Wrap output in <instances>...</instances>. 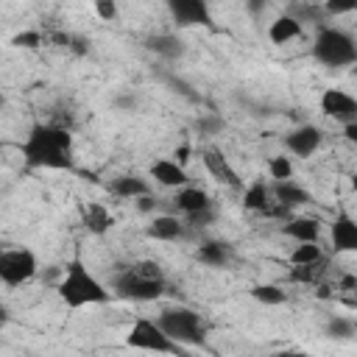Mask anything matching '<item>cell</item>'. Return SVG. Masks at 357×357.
Returning <instances> with one entry per match:
<instances>
[{
	"label": "cell",
	"instance_id": "8",
	"mask_svg": "<svg viewBox=\"0 0 357 357\" xmlns=\"http://www.w3.org/2000/svg\"><path fill=\"white\" fill-rule=\"evenodd\" d=\"M321 112L343 126L357 123V98H351L343 89H324L321 95Z\"/></svg>",
	"mask_w": 357,
	"mask_h": 357
},
{
	"label": "cell",
	"instance_id": "9",
	"mask_svg": "<svg viewBox=\"0 0 357 357\" xmlns=\"http://www.w3.org/2000/svg\"><path fill=\"white\" fill-rule=\"evenodd\" d=\"M329 240L337 254H354L357 251V220L349 212H337L332 220Z\"/></svg>",
	"mask_w": 357,
	"mask_h": 357
},
{
	"label": "cell",
	"instance_id": "35",
	"mask_svg": "<svg viewBox=\"0 0 357 357\" xmlns=\"http://www.w3.org/2000/svg\"><path fill=\"white\" fill-rule=\"evenodd\" d=\"M67 50H73V53H78V56H84V53H89V42L84 39V36H78V33H73L70 36V47Z\"/></svg>",
	"mask_w": 357,
	"mask_h": 357
},
{
	"label": "cell",
	"instance_id": "14",
	"mask_svg": "<svg viewBox=\"0 0 357 357\" xmlns=\"http://www.w3.org/2000/svg\"><path fill=\"white\" fill-rule=\"evenodd\" d=\"M151 176L162 187H187V181H190V173L181 165H176L173 159H156L151 165Z\"/></svg>",
	"mask_w": 357,
	"mask_h": 357
},
{
	"label": "cell",
	"instance_id": "3",
	"mask_svg": "<svg viewBox=\"0 0 357 357\" xmlns=\"http://www.w3.org/2000/svg\"><path fill=\"white\" fill-rule=\"evenodd\" d=\"M312 56L326 67H349L357 61V42L340 28H321L312 42Z\"/></svg>",
	"mask_w": 357,
	"mask_h": 357
},
{
	"label": "cell",
	"instance_id": "40",
	"mask_svg": "<svg viewBox=\"0 0 357 357\" xmlns=\"http://www.w3.org/2000/svg\"><path fill=\"white\" fill-rule=\"evenodd\" d=\"M354 329H357V321H354Z\"/></svg>",
	"mask_w": 357,
	"mask_h": 357
},
{
	"label": "cell",
	"instance_id": "33",
	"mask_svg": "<svg viewBox=\"0 0 357 357\" xmlns=\"http://www.w3.org/2000/svg\"><path fill=\"white\" fill-rule=\"evenodd\" d=\"M95 11H98V17L103 20V22H114L117 20V3H112V0H98L95 3Z\"/></svg>",
	"mask_w": 357,
	"mask_h": 357
},
{
	"label": "cell",
	"instance_id": "13",
	"mask_svg": "<svg viewBox=\"0 0 357 357\" xmlns=\"http://www.w3.org/2000/svg\"><path fill=\"white\" fill-rule=\"evenodd\" d=\"M145 234L153 237V240H181L187 234V223L178 220L176 215H156L145 226Z\"/></svg>",
	"mask_w": 357,
	"mask_h": 357
},
{
	"label": "cell",
	"instance_id": "38",
	"mask_svg": "<svg viewBox=\"0 0 357 357\" xmlns=\"http://www.w3.org/2000/svg\"><path fill=\"white\" fill-rule=\"evenodd\" d=\"M343 137H346L349 142H354V145H357V123H349V126H343Z\"/></svg>",
	"mask_w": 357,
	"mask_h": 357
},
{
	"label": "cell",
	"instance_id": "21",
	"mask_svg": "<svg viewBox=\"0 0 357 357\" xmlns=\"http://www.w3.org/2000/svg\"><path fill=\"white\" fill-rule=\"evenodd\" d=\"M145 47L153 50L162 59H178V56H184V42L178 36H173V33H156V36H151L145 42Z\"/></svg>",
	"mask_w": 357,
	"mask_h": 357
},
{
	"label": "cell",
	"instance_id": "24",
	"mask_svg": "<svg viewBox=\"0 0 357 357\" xmlns=\"http://www.w3.org/2000/svg\"><path fill=\"white\" fill-rule=\"evenodd\" d=\"M290 262L293 265H315V262H324V251L318 243H298L290 251Z\"/></svg>",
	"mask_w": 357,
	"mask_h": 357
},
{
	"label": "cell",
	"instance_id": "15",
	"mask_svg": "<svg viewBox=\"0 0 357 357\" xmlns=\"http://www.w3.org/2000/svg\"><path fill=\"white\" fill-rule=\"evenodd\" d=\"M282 234H287V237H293L298 243H318L321 240V220L304 218V215L301 218H290V220H284Z\"/></svg>",
	"mask_w": 357,
	"mask_h": 357
},
{
	"label": "cell",
	"instance_id": "27",
	"mask_svg": "<svg viewBox=\"0 0 357 357\" xmlns=\"http://www.w3.org/2000/svg\"><path fill=\"white\" fill-rule=\"evenodd\" d=\"M332 340H349V337H354L357 335V329H354V321H349V318H332L329 324H326V329H324Z\"/></svg>",
	"mask_w": 357,
	"mask_h": 357
},
{
	"label": "cell",
	"instance_id": "30",
	"mask_svg": "<svg viewBox=\"0 0 357 357\" xmlns=\"http://www.w3.org/2000/svg\"><path fill=\"white\" fill-rule=\"evenodd\" d=\"M220 128H223V120L218 114H201L195 120V131H201L204 137H215Z\"/></svg>",
	"mask_w": 357,
	"mask_h": 357
},
{
	"label": "cell",
	"instance_id": "34",
	"mask_svg": "<svg viewBox=\"0 0 357 357\" xmlns=\"http://www.w3.org/2000/svg\"><path fill=\"white\" fill-rule=\"evenodd\" d=\"M326 14H349V11H357V0H332L324 6Z\"/></svg>",
	"mask_w": 357,
	"mask_h": 357
},
{
	"label": "cell",
	"instance_id": "5",
	"mask_svg": "<svg viewBox=\"0 0 357 357\" xmlns=\"http://www.w3.org/2000/svg\"><path fill=\"white\" fill-rule=\"evenodd\" d=\"M126 343L131 349H142V351H156V354H176V357H187V349L181 343H176L156 321L148 318H137L134 326L126 335Z\"/></svg>",
	"mask_w": 357,
	"mask_h": 357
},
{
	"label": "cell",
	"instance_id": "22",
	"mask_svg": "<svg viewBox=\"0 0 357 357\" xmlns=\"http://www.w3.org/2000/svg\"><path fill=\"white\" fill-rule=\"evenodd\" d=\"M84 226L92 231V234H106L112 226H114V218L109 215V209L103 206V204H89L86 209H84Z\"/></svg>",
	"mask_w": 357,
	"mask_h": 357
},
{
	"label": "cell",
	"instance_id": "31",
	"mask_svg": "<svg viewBox=\"0 0 357 357\" xmlns=\"http://www.w3.org/2000/svg\"><path fill=\"white\" fill-rule=\"evenodd\" d=\"M11 45L14 47H25V50H36V47H42V33L39 31H22V33H17L11 39Z\"/></svg>",
	"mask_w": 357,
	"mask_h": 357
},
{
	"label": "cell",
	"instance_id": "17",
	"mask_svg": "<svg viewBox=\"0 0 357 357\" xmlns=\"http://www.w3.org/2000/svg\"><path fill=\"white\" fill-rule=\"evenodd\" d=\"M195 259L201 265H209V268H226L229 259H231V245L223 243V240H206V243L198 245Z\"/></svg>",
	"mask_w": 357,
	"mask_h": 357
},
{
	"label": "cell",
	"instance_id": "37",
	"mask_svg": "<svg viewBox=\"0 0 357 357\" xmlns=\"http://www.w3.org/2000/svg\"><path fill=\"white\" fill-rule=\"evenodd\" d=\"M156 204H159V201H156L153 195H142V198H137V209H139V212H153Z\"/></svg>",
	"mask_w": 357,
	"mask_h": 357
},
{
	"label": "cell",
	"instance_id": "4",
	"mask_svg": "<svg viewBox=\"0 0 357 357\" xmlns=\"http://www.w3.org/2000/svg\"><path fill=\"white\" fill-rule=\"evenodd\" d=\"M156 324L181 346H204L206 340V329L198 312L187 310V307H170L162 310V315L156 318Z\"/></svg>",
	"mask_w": 357,
	"mask_h": 357
},
{
	"label": "cell",
	"instance_id": "32",
	"mask_svg": "<svg viewBox=\"0 0 357 357\" xmlns=\"http://www.w3.org/2000/svg\"><path fill=\"white\" fill-rule=\"evenodd\" d=\"M184 223H187V226H192V229H204V226L215 223V206L201 209V212H195V215H187V220H184Z\"/></svg>",
	"mask_w": 357,
	"mask_h": 357
},
{
	"label": "cell",
	"instance_id": "19",
	"mask_svg": "<svg viewBox=\"0 0 357 357\" xmlns=\"http://www.w3.org/2000/svg\"><path fill=\"white\" fill-rule=\"evenodd\" d=\"M268 36H271L273 45H287L290 39H298L301 36V22L296 17H290V14H282V17H276L271 22Z\"/></svg>",
	"mask_w": 357,
	"mask_h": 357
},
{
	"label": "cell",
	"instance_id": "29",
	"mask_svg": "<svg viewBox=\"0 0 357 357\" xmlns=\"http://www.w3.org/2000/svg\"><path fill=\"white\" fill-rule=\"evenodd\" d=\"M134 273H139V276H145V279H156V282H165V271H162V265L159 262H153V259H139V262H134V265H128Z\"/></svg>",
	"mask_w": 357,
	"mask_h": 357
},
{
	"label": "cell",
	"instance_id": "25",
	"mask_svg": "<svg viewBox=\"0 0 357 357\" xmlns=\"http://www.w3.org/2000/svg\"><path fill=\"white\" fill-rule=\"evenodd\" d=\"M324 276V262H315V265H296L290 273H287V282L293 284H318Z\"/></svg>",
	"mask_w": 357,
	"mask_h": 357
},
{
	"label": "cell",
	"instance_id": "6",
	"mask_svg": "<svg viewBox=\"0 0 357 357\" xmlns=\"http://www.w3.org/2000/svg\"><path fill=\"white\" fill-rule=\"evenodd\" d=\"M165 282H156V279H145L139 273H134L131 268L120 271L114 279H112V293L117 298H126V301H156L162 293H165Z\"/></svg>",
	"mask_w": 357,
	"mask_h": 357
},
{
	"label": "cell",
	"instance_id": "23",
	"mask_svg": "<svg viewBox=\"0 0 357 357\" xmlns=\"http://www.w3.org/2000/svg\"><path fill=\"white\" fill-rule=\"evenodd\" d=\"M268 187H265V181H254L245 192H243V206L245 209H251V212H268L271 209V201H268Z\"/></svg>",
	"mask_w": 357,
	"mask_h": 357
},
{
	"label": "cell",
	"instance_id": "1",
	"mask_svg": "<svg viewBox=\"0 0 357 357\" xmlns=\"http://www.w3.org/2000/svg\"><path fill=\"white\" fill-rule=\"evenodd\" d=\"M22 162L28 167H53L75 170L73 165V134L50 123H33L25 142L20 145Z\"/></svg>",
	"mask_w": 357,
	"mask_h": 357
},
{
	"label": "cell",
	"instance_id": "11",
	"mask_svg": "<svg viewBox=\"0 0 357 357\" xmlns=\"http://www.w3.org/2000/svg\"><path fill=\"white\" fill-rule=\"evenodd\" d=\"M170 14L178 25H209V8L201 0H173L170 3Z\"/></svg>",
	"mask_w": 357,
	"mask_h": 357
},
{
	"label": "cell",
	"instance_id": "7",
	"mask_svg": "<svg viewBox=\"0 0 357 357\" xmlns=\"http://www.w3.org/2000/svg\"><path fill=\"white\" fill-rule=\"evenodd\" d=\"M36 268H39L36 265V257L28 248H6L0 254V279L8 287H17V284L33 279Z\"/></svg>",
	"mask_w": 357,
	"mask_h": 357
},
{
	"label": "cell",
	"instance_id": "12",
	"mask_svg": "<svg viewBox=\"0 0 357 357\" xmlns=\"http://www.w3.org/2000/svg\"><path fill=\"white\" fill-rule=\"evenodd\" d=\"M321 145V131L315 126H298L284 137V148L296 156H312Z\"/></svg>",
	"mask_w": 357,
	"mask_h": 357
},
{
	"label": "cell",
	"instance_id": "2",
	"mask_svg": "<svg viewBox=\"0 0 357 357\" xmlns=\"http://www.w3.org/2000/svg\"><path fill=\"white\" fill-rule=\"evenodd\" d=\"M56 290H59V298H61L67 307H73V310L86 307V304H106V301H112V296H114L112 290H106V287L89 273V268L84 265L81 257H73V259L67 262V271H64L61 282L56 284Z\"/></svg>",
	"mask_w": 357,
	"mask_h": 357
},
{
	"label": "cell",
	"instance_id": "10",
	"mask_svg": "<svg viewBox=\"0 0 357 357\" xmlns=\"http://www.w3.org/2000/svg\"><path fill=\"white\" fill-rule=\"evenodd\" d=\"M201 159H204V167L212 173V178H218L220 184H226V187H231V190H240V187H243L237 170H234L231 162L223 156V151H218V148H204V151H201Z\"/></svg>",
	"mask_w": 357,
	"mask_h": 357
},
{
	"label": "cell",
	"instance_id": "39",
	"mask_svg": "<svg viewBox=\"0 0 357 357\" xmlns=\"http://www.w3.org/2000/svg\"><path fill=\"white\" fill-rule=\"evenodd\" d=\"M351 190H354V192H357V173H354V176H351Z\"/></svg>",
	"mask_w": 357,
	"mask_h": 357
},
{
	"label": "cell",
	"instance_id": "20",
	"mask_svg": "<svg viewBox=\"0 0 357 357\" xmlns=\"http://www.w3.org/2000/svg\"><path fill=\"white\" fill-rule=\"evenodd\" d=\"M109 190L120 198H134V201L142 198V195H151V184L139 176H117V178H112Z\"/></svg>",
	"mask_w": 357,
	"mask_h": 357
},
{
	"label": "cell",
	"instance_id": "16",
	"mask_svg": "<svg viewBox=\"0 0 357 357\" xmlns=\"http://www.w3.org/2000/svg\"><path fill=\"white\" fill-rule=\"evenodd\" d=\"M173 206H176L178 212H184V218H187V215H195V212L209 209V206H215V204H212V198H209L204 190H198V187H181V190L176 192V198H173Z\"/></svg>",
	"mask_w": 357,
	"mask_h": 357
},
{
	"label": "cell",
	"instance_id": "26",
	"mask_svg": "<svg viewBox=\"0 0 357 357\" xmlns=\"http://www.w3.org/2000/svg\"><path fill=\"white\" fill-rule=\"evenodd\" d=\"M251 296L259 301V304H284L287 301V293L282 290V287H276V284H254L251 287Z\"/></svg>",
	"mask_w": 357,
	"mask_h": 357
},
{
	"label": "cell",
	"instance_id": "28",
	"mask_svg": "<svg viewBox=\"0 0 357 357\" xmlns=\"http://www.w3.org/2000/svg\"><path fill=\"white\" fill-rule=\"evenodd\" d=\"M268 173L276 181H290L293 178V162H290V156H273L268 162Z\"/></svg>",
	"mask_w": 357,
	"mask_h": 357
},
{
	"label": "cell",
	"instance_id": "18",
	"mask_svg": "<svg viewBox=\"0 0 357 357\" xmlns=\"http://www.w3.org/2000/svg\"><path fill=\"white\" fill-rule=\"evenodd\" d=\"M273 195H276V204H282V206H287V209L304 206V204L312 201V195H310L304 187H298L293 178H290V181H276V184H273Z\"/></svg>",
	"mask_w": 357,
	"mask_h": 357
},
{
	"label": "cell",
	"instance_id": "36",
	"mask_svg": "<svg viewBox=\"0 0 357 357\" xmlns=\"http://www.w3.org/2000/svg\"><path fill=\"white\" fill-rule=\"evenodd\" d=\"M173 162H176V165H181V167L190 162V145H187V142H181V145L173 151Z\"/></svg>",
	"mask_w": 357,
	"mask_h": 357
}]
</instances>
